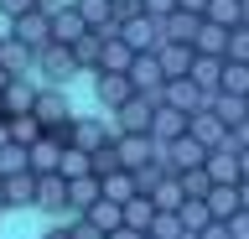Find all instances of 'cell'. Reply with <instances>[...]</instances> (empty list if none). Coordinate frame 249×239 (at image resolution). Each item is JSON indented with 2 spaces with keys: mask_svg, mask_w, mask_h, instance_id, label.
Segmentation results:
<instances>
[{
  "mask_svg": "<svg viewBox=\"0 0 249 239\" xmlns=\"http://www.w3.org/2000/svg\"><path fill=\"white\" fill-rule=\"evenodd\" d=\"M208 156H213V151H208V146H197L192 141V135H182V141H171V146H161V166H166V172H197V166H208Z\"/></svg>",
  "mask_w": 249,
  "mask_h": 239,
  "instance_id": "obj_1",
  "label": "cell"
},
{
  "mask_svg": "<svg viewBox=\"0 0 249 239\" xmlns=\"http://www.w3.org/2000/svg\"><path fill=\"white\" fill-rule=\"evenodd\" d=\"M156 99H145V94H135L124 110H114V135H151V120H156Z\"/></svg>",
  "mask_w": 249,
  "mask_h": 239,
  "instance_id": "obj_2",
  "label": "cell"
},
{
  "mask_svg": "<svg viewBox=\"0 0 249 239\" xmlns=\"http://www.w3.org/2000/svg\"><path fill=\"white\" fill-rule=\"evenodd\" d=\"M130 83H135V94H145V99L161 104V89H166V68H161V57H156V52H140L135 63H130Z\"/></svg>",
  "mask_w": 249,
  "mask_h": 239,
  "instance_id": "obj_3",
  "label": "cell"
},
{
  "mask_svg": "<svg viewBox=\"0 0 249 239\" xmlns=\"http://www.w3.org/2000/svg\"><path fill=\"white\" fill-rule=\"evenodd\" d=\"M16 42H21V47H31V52L52 47V11H47V5L26 11V16L16 21Z\"/></svg>",
  "mask_w": 249,
  "mask_h": 239,
  "instance_id": "obj_4",
  "label": "cell"
},
{
  "mask_svg": "<svg viewBox=\"0 0 249 239\" xmlns=\"http://www.w3.org/2000/svg\"><path fill=\"white\" fill-rule=\"evenodd\" d=\"M187 135H192L197 146H208V151H223V146H233V141H229V125H223L213 110H197V114H192V120H187Z\"/></svg>",
  "mask_w": 249,
  "mask_h": 239,
  "instance_id": "obj_5",
  "label": "cell"
},
{
  "mask_svg": "<svg viewBox=\"0 0 249 239\" xmlns=\"http://www.w3.org/2000/svg\"><path fill=\"white\" fill-rule=\"evenodd\" d=\"M161 104H166V110H182V114H197V110H208V94H202L192 78H166Z\"/></svg>",
  "mask_w": 249,
  "mask_h": 239,
  "instance_id": "obj_6",
  "label": "cell"
},
{
  "mask_svg": "<svg viewBox=\"0 0 249 239\" xmlns=\"http://www.w3.org/2000/svg\"><path fill=\"white\" fill-rule=\"evenodd\" d=\"M114 141H120V161H124V172H140V166L161 161V146H156L151 135H114Z\"/></svg>",
  "mask_w": 249,
  "mask_h": 239,
  "instance_id": "obj_7",
  "label": "cell"
},
{
  "mask_svg": "<svg viewBox=\"0 0 249 239\" xmlns=\"http://www.w3.org/2000/svg\"><path fill=\"white\" fill-rule=\"evenodd\" d=\"M36 99H42V89L31 78H16L5 94H0V114L5 120H16V114H36Z\"/></svg>",
  "mask_w": 249,
  "mask_h": 239,
  "instance_id": "obj_8",
  "label": "cell"
},
{
  "mask_svg": "<svg viewBox=\"0 0 249 239\" xmlns=\"http://www.w3.org/2000/svg\"><path fill=\"white\" fill-rule=\"evenodd\" d=\"M36 68H42V78H47V83H68V78L78 73L73 47H57V42H52V47H42V52H36Z\"/></svg>",
  "mask_w": 249,
  "mask_h": 239,
  "instance_id": "obj_9",
  "label": "cell"
},
{
  "mask_svg": "<svg viewBox=\"0 0 249 239\" xmlns=\"http://www.w3.org/2000/svg\"><path fill=\"white\" fill-rule=\"evenodd\" d=\"M83 37H89V21L78 16V5L52 11V42H57V47H73V42H83Z\"/></svg>",
  "mask_w": 249,
  "mask_h": 239,
  "instance_id": "obj_10",
  "label": "cell"
},
{
  "mask_svg": "<svg viewBox=\"0 0 249 239\" xmlns=\"http://www.w3.org/2000/svg\"><path fill=\"white\" fill-rule=\"evenodd\" d=\"M161 68H166V78H192V63H197V47H187V42H161L156 47Z\"/></svg>",
  "mask_w": 249,
  "mask_h": 239,
  "instance_id": "obj_11",
  "label": "cell"
},
{
  "mask_svg": "<svg viewBox=\"0 0 249 239\" xmlns=\"http://www.w3.org/2000/svg\"><path fill=\"white\" fill-rule=\"evenodd\" d=\"M120 37H124L135 52H156V47H161V21H151V16L120 21Z\"/></svg>",
  "mask_w": 249,
  "mask_h": 239,
  "instance_id": "obj_12",
  "label": "cell"
},
{
  "mask_svg": "<svg viewBox=\"0 0 249 239\" xmlns=\"http://www.w3.org/2000/svg\"><path fill=\"white\" fill-rule=\"evenodd\" d=\"M208 177H213L218 187H239V182H244V172H239V146L213 151V156H208Z\"/></svg>",
  "mask_w": 249,
  "mask_h": 239,
  "instance_id": "obj_13",
  "label": "cell"
},
{
  "mask_svg": "<svg viewBox=\"0 0 249 239\" xmlns=\"http://www.w3.org/2000/svg\"><path fill=\"white\" fill-rule=\"evenodd\" d=\"M187 120H192V114H182V110H166V104H161V110H156V120H151V141H156V146L182 141V135H187Z\"/></svg>",
  "mask_w": 249,
  "mask_h": 239,
  "instance_id": "obj_14",
  "label": "cell"
},
{
  "mask_svg": "<svg viewBox=\"0 0 249 239\" xmlns=\"http://www.w3.org/2000/svg\"><path fill=\"white\" fill-rule=\"evenodd\" d=\"M104 198V177H78V182H68V213H89L93 203Z\"/></svg>",
  "mask_w": 249,
  "mask_h": 239,
  "instance_id": "obj_15",
  "label": "cell"
},
{
  "mask_svg": "<svg viewBox=\"0 0 249 239\" xmlns=\"http://www.w3.org/2000/svg\"><path fill=\"white\" fill-rule=\"evenodd\" d=\"M135 99V83H130V73H99V104H109V110H124Z\"/></svg>",
  "mask_w": 249,
  "mask_h": 239,
  "instance_id": "obj_16",
  "label": "cell"
},
{
  "mask_svg": "<svg viewBox=\"0 0 249 239\" xmlns=\"http://www.w3.org/2000/svg\"><path fill=\"white\" fill-rule=\"evenodd\" d=\"M197 32H202V16H192V11H177V16L161 21V42H187V47H197Z\"/></svg>",
  "mask_w": 249,
  "mask_h": 239,
  "instance_id": "obj_17",
  "label": "cell"
},
{
  "mask_svg": "<svg viewBox=\"0 0 249 239\" xmlns=\"http://www.w3.org/2000/svg\"><path fill=\"white\" fill-rule=\"evenodd\" d=\"M36 208H47V213H68V177H62V172L36 177Z\"/></svg>",
  "mask_w": 249,
  "mask_h": 239,
  "instance_id": "obj_18",
  "label": "cell"
},
{
  "mask_svg": "<svg viewBox=\"0 0 249 239\" xmlns=\"http://www.w3.org/2000/svg\"><path fill=\"white\" fill-rule=\"evenodd\" d=\"M223 68H229V57H202V52H197V63H192V83H197L208 99L223 94Z\"/></svg>",
  "mask_w": 249,
  "mask_h": 239,
  "instance_id": "obj_19",
  "label": "cell"
},
{
  "mask_svg": "<svg viewBox=\"0 0 249 239\" xmlns=\"http://www.w3.org/2000/svg\"><path fill=\"white\" fill-rule=\"evenodd\" d=\"M36 120H42L47 130H57V125H68V120H78V114L68 110V99H62L57 89H42V99H36Z\"/></svg>",
  "mask_w": 249,
  "mask_h": 239,
  "instance_id": "obj_20",
  "label": "cell"
},
{
  "mask_svg": "<svg viewBox=\"0 0 249 239\" xmlns=\"http://www.w3.org/2000/svg\"><path fill=\"white\" fill-rule=\"evenodd\" d=\"M109 141H114V130H109L104 120H83V114L73 120V146L78 151H99V146H109Z\"/></svg>",
  "mask_w": 249,
  "mask_h": 239,
  "instance_id": "obj_21",
  "label": "cell"
},
{
  "mask_svg": "<svg viewBox=\"0 0 249 239\" xmlns=\"http://www.w3.org/2000/svg\"><path fill=\"white\" fill-rule=\"evenodd\" d=\"M62 151H68V146H57L52 135H42V141L31 146V172H36V177H52V172H62Z\"/></svg>",
  "mask_w": 249,
  "mask_h": 239,
  "instance_id": "obj_22",
  "label": "cell"
},
{
  "mask_svg": "<svg viewBox=\"0 0 249 239\" xmlns=\"http://www.w3.org/2000/svg\"><path fill=\"white\" fill-rule=\"evenodd\" d=\"M208 110L233 130V125H244V120H249V99H239V94H213V99H208Z\"/></svg>",
  "mask_w": 249,
  "mask_h": 239,
  "instance_id": "obj_23",
  "label": "cell"
},
{
  "mask_svg": "<svg viewBox=\"0 0 249 239\" xmlns=\"http://www.w3.org/2000/svg\"><path fill=\"white\" fill-rule=\"evenodd\" d=\"M229 26H213V21L202 16V32H197V52L202 57H229Z\"/></svg>",
  "mask_w": 249,
  "mask_h": 239,
  "instance_id": "obj_24",
  "label": "cell"
},
{
  "mask_svg": "<svg viewBox=\"0 0 249 239\" xmlns=\"http://www.w3.org/2000/svg\"><path fill=\"white\" fill-rule=\"evenodd\" d=\"M140 52L124 42V37H114V42H104V63H99V73H130V63H135Z\"/></svg>",
  "mask_w": 249,
  "mask_h": 239,
  "instance_id": "obj_25",
  "label": "cell"
},
{
  "mask_svg": "<svg viewBox=\"0 0 249 239\" xmlns=\"http://www.w3.org/2000/svg\"><path fill=\"white\" fill-rule=\"evenodd\" d=\"M151 203L161 208V213H182V208H187V187H182V177L171 172L166 182H161V187L151 192Z\"/></svg>",
  "mask_w": 249,
  "mask_h": 239,
  "instance_id": "obj_26",
  "label": "cell"
},
{
  "mask_svg": "<svg viewBox=\"0 0 249 239\" xmlns=\"http://www.w3.org/2000/svg\"><path fill=\"white\" fill-rule=\"evenodd\" d=\"M89 223H99L104 234H114V229H124V203H114V198H99V203L83 213Z\"/></svg>",
  "mask_w": 249,
  "mask_h": 239,
  "instance_id": "obj_27",
  "label": "cell"
},
{
  "mask_svg": "<svg viewBox=\"0 0 249 239\" xmlns=\"http://www.w3.org/2000/svg\"><path fill=\"white\" fill-rule=\"evenodd\" d=\"M5 198H11V208H36V172L5 177Z\"/></svg>",
  "mask_w": 249,
  "mask_h": 239,
  "instance_id": "obj_28",
  "label": "cell"
},
{
  "mask_svg": "<svg viewBox=\"0 0 249 239\" xmlns=\"http://www.w3.org/2000/svg\"><path fill=\"white\" fill-rule=\"evenodd\" d=\"M156 213H161V208H156L151 198H145V192H140V198H130V203H124V223H130V229H140V234H151Z\"/></svg>",
  "mask_w": 249,
  "mask_h": 239,
  "instance_id": "obj_29",
  "label": "cell"
},
{
  "mask_svg": "<svg viewBox=\"0 0 249 239\" xmlns=\"http://www.w3.org/2000/svg\"><path fill=\"white\" fill-rule=\"evenodd\" d=\"M73 63L99 73V63H104V37H99V32H89L83 42H73Z\"/></svg>",
  "mask_w": 249,
  "mask_h": 239,
  "instance_id": "obj_30",
  "label": "cell"
},
{
  "mask_svg": "<svg viewBox=\"0 0 249 239\" xmlns=\"http://www.w3.org/2000/svg\"><path fill=\"white\" fill-rule=\"evenodd\" d=\"M42 135H47V125L36 120V114H16V120H11V141H16V146H26V151H31Z\"/></svg>",
  "mask_w": 249,
  "mask_h": 239,
  "instance_id": "obj_31",
  "label": "cell"
},
{
  "mask_svg": "<svg viewBox=\"0 0 249 239\" xmlns=\"http://www.w3.org/2000/svg\"><path fill=\"white\" fill-rule=\"evenodd\" d=\"M104 198H114V203H130V198H140L135 172H109V177H104Z\"/></svg>",
  "mask_w": 249,
  "mask_h": 239,
  "instance_id": "obj_32",
  "label": "cell"
},
{
  "mask_svg": "<svg viewBox=\"0 0 249 239\" xmlns=\"http://www.w3.org/2000/svg\"><path fill=\"white\" fill-rule=\"evenodd\" d=\"M208 208H213V219H218V223H229L233 213L244 208V203H239V187H213V192H208Z\"/></svg>",
  "mask_w": 249,
  "mask_h": 239,
  "instance_id": "obj_33",
  "label": "cell"
},
{
  "mask_svg": "<svg viewBox=\"0 0 249 239\" xmlns=\"http://www.w3.org/2000/svg\"><path fill=\"white\" fill-rule=\"evenodd\" d=\"M62 177H68V182H78V177H93V151H78V146H68V151H62Z\"/></svg>",
  "mask_w": 249,
  "mask_h": 239,
  "instance_id": "obj_34",
  "label": "cell"
},
{
  "mask_svg": "<svg viewBox=\"0 0 249 239\" xmlns=\"http://www.w3.org/2000/svg\"><path fill=\"white\" fill-rule=\"evenodd\" d=\"M208 21H213V26H244V5H239V0H213V5H208Z\"/></svg>",
  "mask_w": 249,
  "mask_h": 239,
  "instance_id": "obj_35",
  "label": "cell"
},
{
  "mask_svg": "<svg viewBox=\"0 0 249 239\" xmlns=\"http://www.w3.org/2000/svg\"><path fill=\"white\" fill-rule=\"evenodd\" d=\"M182 223L192 229V239H197L202 229L213 223V208H208V198H187V208H182Z\"/></svg>",
  "mask_w": 249,
  "mask_h": 239,
  "instance_id": "obj_36",
  "label": "cell"
},
{
  "mask_svg": "<svg viewBox=\"0 0 249 239\" xmlns=\"http://www.w3.org/2000/svg\"><path fill=\"white\" fill-rule=\"evenodd\" d=\"M109 172H124V161H120V141H109L93 151V177H109Z\"/></svg>",
  "mask_w": 249,
  "mask_h": 239,
  "instance_id": "obj_37",
  "label": "cell"
},
{
  "mask_svg": "<svg viewBox=\"0 0 249 239\" xmlns=\"http://www.w3.org/2000/svg\"><path fill=\"white\" fill-rule=\"evenodd\" d=\"M223 94L249 99V63H229V68H223Z\"/></svg>",
  "mask_w": 249,
  "mask_h": 239,
  "instance_id": "obj_38",
  "label": "cell"
},
{
  "mask_svg": "<svg viewBox=\"0 0 249 239\" xmlns=\"http://www.w3.org/2000/svg\"><path fill=\"white\" fill-rule=\"evenodd\" d=\"M182 187H187V198H208L218 182L208 177V166H197V172H182Z\"/></svg>",
  "mask_w": 249,
  "mask_h": 239,
  "instance_id": "obj_39",
  "label": "cell"
},
{
  "mask_svg": "<svg viewBox=\"0 0 249 239\" xmlns=\"http://www.w3.org/2000/svg\"><path fill=\"white\" fill-rule=\"evenodd\" d=\"M229 63H249V26H233V37H229Z\"/></svg>",
  "mask_w": 249,
  "mask_h": 239,
  "instance_id": "obj_40",
  "label": "cell"
},
{
  "mask_svg": "<svg viewBox=\"0 0 249 239\" xmlns=\"http://www.w3.org/2000/svg\"><path fill=\"white\" fill-rule=\"evenodd\" d=\"M36 5H42V0H0V16H5V21H21L26 11H36Z\"/></svg>",
  "mask_w": 249,
  "mask_h": 239,
  "instance_id": "obj_41",
  "label": "cell"
},
{
  "mask_svg": "<svg viewBox=\"0 0 249 239\" xmlns=\"http://www.w3.org/2000/svg\"><path fill=\"white\" fill-rule=\"evenodd\" d=\"M182 11V0H145V16L151 21H166V16H177Z\"/></svg>",
  "mask_w": 249,
  "mask_h": 239,
  "instance_id": "obj_42",
  "label": "cell"
},
{
  "mask_svg": "<svg viewBox=\"0 0 249 239\" xmlns=\"http://www.w3.org/2000/svg\"><path fill=\"white\" fill-rule=\"evenodd\" d=\"M145 16V0H114V21H135Z\"/></svg>",
  "mask_w": 249,
  "mask_h": 239,
  "instance_id": "obj_43",
  "label": "cell"
},
{
  "mask_svg": "<svg viewBox=\"0 0 249 239\" xmlns=\"http://www.w3.org/2000/svg\"><path fill=\"white\" fill-rule=\"evenodd\" d=\"M68 229H73V239H109L104 229H99V223H89V219H73Z\"/></svg>",
  "mask_w": 249,
  "mask_h": 239,
  "instance_id": "obj_44",
  "label": "cell"
},
{
  "mask_svg": "<svg viewBox=\"0 0 249 239\" xmlns=\"http://www.w3.org/2000/svg\"><path fill=\"white\" fill-rule=\"evenodd\" d=\"M229 229H233V239H249V213H244V208L229 219Z\"/></svg>",
  "mask_w": 249,
  "mask_h": 239,
  "instance_id": "obj_45",
  "label": "cell"
},
{
  "mask_svg": "<svg viewBox=\"0 0 249 239\" xmlns=\"http://www.w3.org/2000/svg\"><path fill=\"white\" fill-rule=\"evenodd\" d=\"M197 239H233V229H229V223H218V219H213V223H208V229H202Z\"/></svg>",
  "mask_w": 249,
  "mask_h": 239,
  "instance_id": "obj_46",
  "label": "cell"
},
{
  "mask_svg": "<svg viewBox=\"0 0 249 239\" xmlns=\"http://www.w3.org/2000/svg\"><path fill=\"white\" fill-rule=\"evenodd\" d=\"M229 141L239 146V151H249V120H244V125H233V130H229Z\"/></svg>",
  "mask_w": 249,
  "mask_h": 239,
  "instance_id": "obj_47",
  "label": "cell"
},
{
  "mask_svg": "<svg viewBox=\"0 0 249 239\" xmlns=\"http://www.w3.org/2000/svg\"><path fill=\"white\" fill-rule=\"evenodd\" d=\"M208 5L213 0H182V11H192V16H208Z\"/></svg>",
  "mask_w": 249,
  "mask_h": 239,
  "instance_id": "obj_48",
  "label": "cell"
},
{
  "mask_svg": "<svg viewBox=\"0 0 249 239\" xmlns=\"http://www.w3.org/2000/svg\"><path fill=\"white\" fill-rule=\"evenodd\" d=\"M42 239H73V229H68V223H57V229H47Z\"/></svg>",
  "mask_w": 249,
  "mask_h": 239,
  "instance_id": "obj_49",
  "label": "cell"
},
{
  "mask_svg": "<svg viewBox=\"0 0 249 239\" xmlns=\"http://www.w3.org/2000/svg\"><path fill=\"white\" fill-rule=\"evenodd\" d=\"M109 239H145V234H140V229H130V223H124V229H114V234H109Z\"/></svg>",
  "mask_w": 249,
  "mask_h": 239,
  "instance_id": "obj_50",
  "label": "cell"
},
{
  "mask_svg": "<svg viewBox=\"0 0 249 239\" xmlns=\"http://www.w3.org/2000/svg\"><path fill=\"white\" fill-rule=\"evenodd\" d=\"M5 146H11V120L0 114V151H5Z\"/></svg>",
  "mask_w": 249,
  "mask_h": 239,
  "instance_id": "obj_51",
  "label": "cell"
},
{
  "mask_svg": "<svg viewBox=\"0 0 249 239\" xmlns=\"http://www.w3.org/2000/svg\"><path fill=\"white\" fill-rule=\"evenodd\" d=\"M11 83H16V73H11V68H5V63H0V94H5Z\"/></svg>",
  "mask_w": 249,
  "mask_h": 239,
  "instance_id": "obj_52",
  "label": "cell"
},
{
  "mask_svg": "<svg viewBox=\"0 0 249 239\" xmlns=\"http://www.w3.org/2000/svg\"><path fill=\"white\" fill-rule=\"evenodd\" d=\"M239 172H244V182H249V151H239Z\"/></svg>",
  "mask_w": 249,
  "mask_h": 239,
  "instance_id": "obj_53",
  "label": "cell"
},
{
  "mask_svg": "<svg viewBox=\"0 0 249 239\" xmlns=\"http://www.w3.org/2000/svg\"><path fill=\"white\" fill-rule=\"evenodd\" d=\"M239 203H244V213H249V182H239Z\"/></svg>",
  "mask_w": 249,
  "mask_h": 239,
  "instance_id": "obj_54",
  "label": "cell"
},
{
  "mask_svg": "<svg viewBox=\"0 0 249 239\" xmlns=\"http://www.w3.org/2000/svg\"><path fill=\"white\" fill-rule=\"evenodd\" d=\"M5 208H11V198H5V177H0V213H5Z\"/></svg>",
  "mask_w": 249,
  "mask_h": 239,
  "instance_id": "obj_55",
  "label": "cell"
},
{
  "mask_svg": "<svg viewBox=\"0 0 249 239\" xmlns=\"http://www.w3.org/2000/svg\"><path fill=\"white\" fill-rule=\"evenodd\" d=\"M239 5H244V26H249V0H239Z\"/></svg>",
  "mask_w": 249,
  "mask_h": 239,
  "instance_id": "obj_56",
  "label": "cell"
},
{
  "mask_svg": "<svg viewBox=\"0 0 249 239\" xmlns=\"http://www.w3.org/2000/svg\"><path fill=\"white\" fill-rule=\"evenodd\" d=\"M145 239H156V234H145Z\"/></svg>",
  "mask_w": 249,
  "mask_h": 239,
  "instance_id": "obj_57",
  "label": "cell"
}]
</instances>
